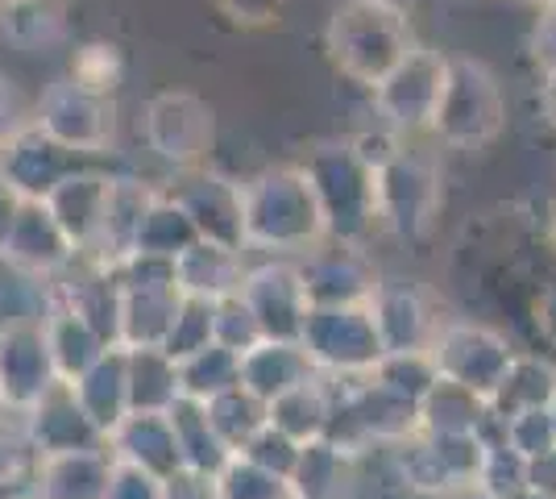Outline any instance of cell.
I'll list each match as a JSON object with an SVG mask.
<instances>
[{"label": "cell", "instance_id": "18", "mask_svg": "<svg viewBox=\"0 0 556 499\" xmlns=\"http://www.w3.org/2000/svg\"><path fill=\"white\" fill-rule=\"evenodd\" d=\"M0 259L9 262L13 271L29 275V279L54 284L79 254L71 250V241L63 238V229L54 225V216L42 204H22V216H17L13 234L4 241Z\"/></svg>", "mask_w": 556, "mask_h": 499}, {"label": "cell", "instance_id": "40", "mask_svg": "<svg viewBox=\"0 0 556 499\" xmlns=\"http://www.w3.org/2000/svg\"><path fill=\"white\" fill-rule=\"evenodd\" d=\"M216 496L220 499H295L287 478L270 475V471H262L254 462L237 458V453L225 462V471L216 475Z\"/></svg>", "mask_w": 556, "mask_h": 499}, {"label": "cell", "instance_id": "61", "mask_svg": "<svg viewBox=\"0 0 556 499\" xmlns=\"http://www.w3.org/2000/svg\"><path fill=\"white\" fill-rule=\"evenodd\" d=\"M17 499H38V496H29V487H25V491H22V496H17Z\"/></svg>", "mask_w": 556, "mask_h": 499}, {"label": "cell", "instance_id": "16", "mask_svg": "<svg viewBox=\"0 0 556 499\" xmlns=\"http://www.w3.org/2000/svg\"><path fill=\"white\" fill-rule=\"evenodd\" d=\"M79 166H84L79 154L50 142L42 129L29 125L25 134H17L0 150V184L9 191H17L25 204H42L50 191L59 188L67 175H75Z\"/></svg>", "mask_w": 556, "mask_h": 499}, {"label": "cell", "instance_id": "50", "mask_svg": "<svg viewBox=\"0 0 556 499\" xmlns=\"http://www.w3.org/2000/svg\"><path fill=\"white\" fill-rule=\"evenodd\" d=\"M532 59L544 75L556 72V0L553 4H540L532 25Z\"/></svg>", "mask_w": 556, "mask_h": 499}, {"label": "cell", "instance_id": "51", "mask_svg": "<svg viewBox=\"0 0 556 499\" xmlns=\"http://www.w3.org/2000/svg\"><path fill=\"white\" fill-rule=\"evenodd\" d=\"M163 499H220V496H216V478L212 475L179 466L175 475L163 478Z\"/></svg>", "mask_w": 556, "mask_h": 499}, {"label": "cell", "instance_id": "11", "mask_svg": "<svg viewBox=\"0 0 556 499\" xmlns=\"http://www.w3.org/2000/svg\"><path fill=\"white\" fill-rule=\"evenodd\" d=\"M163 196L184 209L200 241L245 254V213H241V184L237 179L208 171V166H191V171H179L170 179V188Z\"/></svg>", "mask_w": 556, "mask_h": 499}, {"label": "cell", "instance_id": "45", "mask_svg": "<svg viewBox=\"0 0 556 499\" xmlns=\"http://www.w3.org/2000/svg\"><path fill=\"white\" fill-rule=\"evenodd\" d=\"M237 458H245V462H254V466H262V471H270V475H278V478H291L295 458H300V446H295L291 437H282L278 428L266 425Z\"/></svg>", "mask_w": 556, "mask_h": 499}, {"label": "cell", "instance_id": "3", "mask_svg": "<svg viewBox=\"0 0 556 499\" xmlns=\"http://www.w3.org/2000/svg\"><path fill=\"white\" fill-rule=\"evenodd\" d=\"M307 184L316 191L325 241L362 246L378 225V200H374V171L357 163L349 142H325L300 163Z\"/></svg>", "mask_w": 556, "mask_h": 499}, {"label": "cell", "instance_id": "39", "mask_svg": "<svg viewBox=\"0 0 556 499\" xmlns=\"http://www.w3.org/2000/svg\"><path fill=\"white\" fill-rule=\"evenodd\" d=\"M370 379L419 408V400L432 391V383L441 379V375H437L428 350H412V354H382L374 362Z\"/></svg>", "mask_w": 556, "mask_h": 499}, {"label": "cell", "instance_id": "42", "mask_svg": "<svg viewBox=\"0 0 556 499\" xmlns=\"http://www.w3.org/2000/svg\"><path fill=\"white\" fill-rule=\"evenodd\" d=\"M121 50L113 42H88L71 54V79L96 96H113L121 84Z\"/></svg>", "mask_w": 556, "mask_h": 499}, {"label": "cell", "instance_id": "53", "mask_svg": "<svg viewBox=\"0 0 556 499\" xmlns=\"http://www.w3.org/2000/svg\"><path fill=\"white\" fill-rule=\"evenodd\" d=\"M22 196L17 191H9L4 184H0V250H4V241H9V234H13V225H17V216H22Z\"/></svg>", "mask_w": 556, "mask_h": 499}, {"label": "cell", "instance_id": "52", "mask_svg": "<svg viewBox=\"0 0 556 499\" xmlns=\"http://www.w3.org/2000/svg\"><path fill=\"white\" fill-rule=\"evenodd\" d=\"M523 487L556 499V450L540 453V458H528V466H523Z\"/></svg>", "mask_w": 556, "mask_h": 499}, {"label": "cell", "instance_id": "46", "mask_svg": "<svg viewBox=\"0 0 556 499\" xmlns=\"http://www.w3.org/2000/svg\"><path fill=\"white\" fill-rule=\"evenodd\" d=\"M104 499H163V478H154L150 471L129 466V462H116L113 458Z\"/></svg>", "mask_w": 556, "mask_h": 499}, {"label": "cell", "instance_id": "10", "mask_svg": "<svg viewBox=\"0 0 556 499\" xmlns=\"http://www.w3.org/2000/svg\"><path fill=\"white\" fill-rule=\"evenodd\" d=\"M141 134L146 146L163 159V163L191 171L204 163L216 138V117L204 96L187 92V88H170V92L150 96L146 117H141Z\"/></svg>", "mask_w": 556, "mask_h": 499}, {"label": "cell", "instance_id": "43", "mask_svg": "<svg viewBox=\"0 0 556 499\" xmlns=\"http://www.w3.org/2000/svg\"><path fill=\"white\" fill-rule=\"evenodd\" d=\"M212 341L232 350L237 358L245 354V350H254L257 341H262V329H257L254 312L245 309L241 296H225V300L212 304Z\"/></svg>", "mask_w": 556, "mask_h": 499}, {"label": "cell", "instance_id": "14", "mask_svg": "<svg viewBox=\"0 0 556 499\" xmlns=\"http://www.w3.org/2000/svg\"><path fill=\"white\" fill-rule=\"evenodd\" d=\"M59 387L42 325H17L0 333V412L25 416L47 391Z\"/></svg>", "mask_w": 556, "mask_h": 499}, {"label": "cell", "instance_id": "24", "mask_svg": "<svg viewBox=\"0 0 556 499\" xmlns=\"http://www.w3.org/2000/svg\"><path fill=\"white\" fill-rule=\"evenodd\" d=\"M241 279H245V259L237 250L212 246V241H195L175 259V287H179V296H191V300L216 304L225 296H237Z\"/></svg>", "mask_w": 556, "mask_h": 499}, {"label": "cell", "instance_id": "6", "mask_svg": "<svg viewBox=\"0 0 556 499\" xmlns=\"http://www.w3.org/2000/svg\"><path fill=\"white\" fill-rule=\"evenodd\" d=\"M34 129H42L50 142H59L79 159L104 154L116 134V104L113 96H96L88 88H79L71 75H63V79L47 84V92L38 96Z\"/></svg>", "mask_w": 556, "mask_h": 499}, {"label": "cell", "instance_id": "25", "mask_svg": "<svg viewBox=\"0 0 556 499\" xmlns=\"http://www.w3.org/2000/svg\"><path fill=\"white\" fill-rule=\"evenodd\" d=\"M312 375H316V366L307 362L300 341H257L254 350L241 354V387L257 396L262 404L287 396L291 387L307 383Z\"/></svg>", "mask_w": 556, "mask_h": 499}, {"label": "cell", "instance_id": "44", "mask_svg": "<svg viewBox=\"0 0 556 499\" xmlns=\"http://www.w3.org/2000/svg\"><path fill=\"white\" fill-rule=\"evenodd\" d=\"M503 441H507V450H515L519 458H540V453L556 450V428H553L548 408H532V412L510 416Z\"/></svg>", "mask_w": 556, "mask_h": 499}, {"label": "cell", "instance_id": "26", "mask_svg": "<svg viewBox=\"0 0 556 499\" xmlns=\"http://www.w3.org/2000/svg\"><path fill=\"white\" fill-rule=\"evenodd\" d=\"M42 337H47V350H50V362H54L59 383H75L88 366H96L109 350H116V346H109L88 321H79L75 312L63 309V304H54V300H50L47 316H42Z\"/></svg>", "mask_w": 556, "mask_h": 499}, {"label": "cell", "instance_id": "38", "mask_svg": "<svg viewBox=\"0 0 556 499\" xmlns=\"http://www.w3.org/2000/svg\"><path fill=\"white\" fill-rule=\"evenodd\" d=\"M50 309V284L29 279L0 259V333L17 325H42Z\"/></svg>", "mask_w": 556, "mask_h": 499}, {"label": "cell", "instance_id": "47", "mask_svg": "<svg viewBox=\"0 0 556 499\" xmlns=\"http://www.w3.org/2000/svg\"><path fill=\"white\" fill-rule=\"evenodd\" d=\"M349 150L357 154V163L366 166V171L378 175V171H382V166L391 163L394 154L403 150V138L391 134L387 125H378V129H362V134H353V138H349Z\"/></svg>", "mask_w": 556, "mask_h": 499}, {"label": "cell", "instance_id": "19", "mask_svg": "<svg viewBox=\"0 0 556 499\" xmlns=\"http://www.w3.org/2000/svg\"><path fill=\"white\" fill-rule=\"evenodd\" d=\"M109 179L113 175H100L79 166L75 175H67L59 188L42 200V209L54 216V225L63 229V238L71 241V250L79 259H88L100 234V216H104V196H109Z\"/></svg>", "mask_w": 556, "mask_h": 499}, {"label": "cell", "instance_id": "56", "mask_svg": "<svg viewBox=\"0 0 556 499\" xmlns=\"http://www.w3.org/2000/svg\"><path fill=\"white\" fill-rule=\"evenodd\" d=\"M540 325H544V333L556 341V284H548L544 300H540Z\"/></svg>", "mask_w": 556, "mask_h": 499}, {"label": "cell", "instance_id": "59", "mask_svg": "<svg viewBox=\"0 0 556 499\" xmlns=\"http://www.w3.org/2000/svg\"><path fill=\"white\" fill-rule=\"evenodd\" d=\"M507 499H548V496H540V491H528V487H519L515 496H507Z\"/></svg>", "mask_w": 556, "mask_h": 499}, {"label": "cell", "instance_id": "34", "mask_svg": "<svg viewBox=\"0 0 556 499\" xmlns=\"http://www.w3.org/2000/svg\"><path fill=\"white\" fill-rule=\"evenodd\" d=\"M232 387H241V358L216 346L212 341L208 350L191 354L179 362V396L184 400H195V404H208L216 396H225Z\"/></svg>", "mask_w": 556, "mask_h": 499}, {"label": "cell", "instance_id": "54", "mask_svg": "<svg viewBox=\"0 0 556 499\" xmlns=\"http://www.w3.org/2000/svg\"><path fill=\"white\" fill-rule=\"evenodd\" d=\"M540 117L556 129V72L544 75V84H540Z\"/></svg>", "mask_w": 556, "mask_h": 499}, {"label": "cell", "instance_id": "1", "mask_svg": "<svg viewBox=\"0 0 556 499\" xmlns=\"http://www.w3.org/2000/svg\"><path fill=\"white\" fill-rule=\"evenodd\" d=\"M245 250H266L275 259L307 254L325 241V221L316 191L300 166H266L241 184Z\"/></svg>", "mask_w": 556, "mask_h": 499}, {"label": "cell", "instance_id": "60", "mask_svg": "<svg viewBox=\"0 0 556 499\" xmlns=\"http://www.w3.org/2000/svg\"><path fill=\"white\" fill-rule=\"evenodd\" d=\"M548 416H553V428H556V396H553V404H548Z\"/></svg>", "mask_w": 556, "mask_h": 499}, {"label": "cell", "instance_id": "58", "mask_svg": "<svg viewBox=\"0 0 556 499\" xmlns=\"http://www.w3.org/2000/svg\"><path fill=\"white\" fill-rule=\"evenodd\" d=\"M374 4H387L394 13H407V17H412V9H416L419 0H374Z\"/></svg>", "mask_w": 556, "mask_h": 499}, {"label": "cell", "instance_id": "29", "mask_svg": "<svg viewBox=\"0 0 556 499\" xmlns=\"http://www.w3.org/2000/svg\"><path fill=\"white\" fill-rule=\"evenodd\" d=\"M556 396V362L540 354H515L510 366L503 371V379L494 387V396L486 400V408L498 421H510L519 412L532 408H548Z\"/></svg>", "mask_w": 556, "mask_h": 499}, {"label": "cell", "instance_id": "31", "mask_svg": "<svg viewBox=\"0 0 556 499\" xmlns=\"http://www.w3.org/2000/svg\"><path fill=\"white\" fill-rule=\"evenodd\" d=\"M291 496L295 499H349L353 491V458L341 453L337 446L320 441H307L300 446L295 458V471H291Z\"/></svg>", "mask_w": 556, "mask_h": 499}, {"label": "cell", "instance_id": "2", "mask_svg": "<svg viewBox=\"0 0 556 499\" xmlns=\"http://www.w3.org/2000/svg\"><path fill=\"white\" fill-rule=\"evenodd\" d=\"M412 47H416L412 17L374 0H345L328 22V54L337 72L370 92L407 59Z\"/></svg>", "mask_w": 556, "mask_h": 499}, {"label": "cell", "instance_id": "28", "mask_svg": "<svg viewBox=\"0 0 556 499\" xmlns=\"http://www.w3.org/2000/svg\"><path fill=\"white\" fill-rule=\"evenodd\" d=\"M332 416V383L325 375H312L307 383L291 387L287 396H278L266 404V425L278 428L282 437H291L295 446L320 441Z\"/></svg>", "mask_w": 556, "mask_h": 499}, {"label": "cell", "instance_id": "8", "mask_svg": "<svg viewBox=\"0 0 556 499\" xmlns=\"http://www.w3.org/2000/svg\"><path fill=\"white\" fill-rule=\"evenodd\" d=\"M432 366L444 383H457L465 391H473L478 400H490L494 387L510 366V341L490 325H473V321H448L437 329L432 346Z\"/></svg>", "mask_w": 556, "mask_h": 499}, {"label": "cell", "instance_id": "21", "mask_svg": "<svg viewBox=\"0 0 556 499\" xmlns=\"http://www.w3.org/2000/svg\"><path fill=\"white\" fill-rule=\"evenodd\" d=\"M121 284V279H116ZM179 287H134L121 284V312H116V346L121 350H163L166 333L179 312Z\"/></svg>", "mask_w": 556, "mask_h": 499}, {"label": "cell", "instance_id": "7", "mask_svg": "<svg viewBox=\"0 0 556 499\" xmlns=\"http://www.w3.org/2000/svg\"><path fill=\"white\" fill-rule=\"evenodd\" d=\"M374 200H378V225H387L394 238H419L441 213V171L428 154L399 150L374 175Z\"/></svg>", "mask_w": 556, "mask_h": 499}, {"label": "cell", "instance_id": "9", "mask_svg": "<svg viewBox=\"0 0 556 499\" xmlns=\"http://www.w3.org/2000/svg\"><path fill=\"white\" fill-rule=\"evenodd\" d=\"M444 75H448V54L416 42L407 50V59L374 88V109H378L382 125L399 138L428 129L437 104H441Z\"/></svg>", "mask_w": 556, "mask_h": 499}, {"label": "cell", "instance_id": "35", "mask_svg": "<svg viewBox=\"0 0 556 499\" xmlns=\"http://www.w3.org/2000/svg\"><path fill=\"white\" fill-rule=\"evenodd\" d=\"M195 241L200 238H195V229H191V221L184 216V209H179L175 200H166L163 191H159V196H154V204H150L146 216H141L134 254H150V259L175 262L187 246H195Z\"/></svg>", "mask_w": 556, "mask_h": 499}, {"label": "cell", "instance_id": "15", "mask_svg": "<svg viewBox=\"0 0 556 499\" xmlns=\"http://www.w3.org/2000/svg\"><path fill=\"white\" fill-rule=\"evenodd\" d=\"M366 309H370V321L378 329V341H382V354L428 350L437 329H441V321L432 316L428 296L416 284H407V279H378Z\"/></svg>", "mask_w": 556, "mask_h": 499}, {"label": "cell", "instance_id": "12", "mask_svg": "<svg viewBox=\"0 0 556 499\" xmlns=\"http://www.w3.org/2000/svg\"><path fill=\"white\" fill-rule=\"evenodd\" d=\"M237 296L245 300V309L254 312L262 341H300L312 304H307V291H303L300 266L291 259L245 266V279H241Z\"/></svg>", "mask_w": 556, "mask_h": 499}, {"label": "cell", "instance_id": "55", "mask_svg": "<svg viewBox=\"0 0 556 499\" xmlns=\"http://www.w3.org/2000/svg\"><path fill=\"white\" fill-rule=\"evenodd\" d=\"M437 499H498L490 487H482L478 478H469V483H457V487H448L444 496H437Z\"/></svg>", "mask_w": 556, "mask_h": 499}, {"label": "cell", "instance_id": "37", "mask_svg": "<svg viewBox=\"0 0 556 499\" xmlns=\"http://www.w3.org/2000/svg\"><path fill=\"white\" fill-rule=\"evenodd\" d=\"M204 412H208L212 433L220 437V446L229 453H241L266 428V404L257 396H250L245 387H232L225 396L208 400Z\"/></svg>", "mask_w": 556, "mask_h": 499}, {"label": "cell", "instance_id": "36", "mask_svg": "<svg viewBox=\"0 0 556 499\" xmlns=\"http://www.w3.org/2000/svg\"><path fill=\"white\" fill-rule=\"evenodd\" d=\"M419 433H478V421L486 412V400L465 391L457 383L437 379L432 391L419 400Z\"/></svg>", "mask_w": 556, "mask_h": 499}, {"label": "cell", "instance_id": "22", "mask_svg": "<svg viewBox=\"0 0 556 499\" xmlns=\"http://www.w3.org/2000/svg\"><path fill=\"white\" fill-rule=\"evenodd\" d=\"M104 450L113 453L116 462L141 466L154 478L175 475L179 462V446H175V428L166 421V412H129L121 425L109 433Z\"/></svg>", "mask_w": 556, "mask_h": 499}, {"label": "cell", "instance_id": "49", "mask_svg": "<svg viewBox=\"0 0 556 499\" xmlns=\"http://www.w3.org/2000/svg\"><path fill=\"white\" fill-rule=\"evenodd\" d=\"M220 13L241 29H266L287 17V4L291 0H216Z\"/></svg>", "mask_w": 556, "mask_h": 499}, {"label": "cell", "instance_id": "33", "mask_svg": "<svg viewBox=\"0 0 556 499\" xmlns=\"http://www.w3.org/2000/svg\"><path fill=\"white\" fill-rule=\"evenodd\" d=\"M129 412H166L179 400V362L163 350H125Z\"/></svg>", "mask_w": 556, "mask_h": 499}, {"label": "cell", "instance_id": "4", "mask_svg": "<svg viewBox=\"0 0 556 499\" xmlns=\"http://www.w3.org/2000/svg\"><path fill=\"white\" fill-rule=\"evenodd\" d=\"M507 125V96L498 75L478 59H448L441 104L432 113V134L448 150H486Z\"/></svg>", "mask_w": 556, "mask_h": 499}, {"label": "cell", "instance_id": "48", "mask_svg": "<svg viewBox=\"0 0 556 499\" xmlns=\"http://www.w3.org/2000/svg\"><path fill=\"white\" fill-rule=\"evenodd\" d=\"M29 125H34V104L25 100L13 79L0 75V150L13 142L17 134H25Z\"/></svg>", "mask_w": 556, "mask_h": 499}, {"label": "cell", "instance_id": "27", "mask_svg": "<svg viewBox=\"0 0 556 499\" xmlns=\"http://www.w3.org/2000/svg\"><path fill=\"white\" fill-rule=\"evenodd\" d=\"M67 387H71V396H75V404L88 412V421L104 433V441H109V433L129 416V383H125V350H121V346L109 350L96 366H88V371L75 383H67Z\"/></svg>", "mask_w": 556, "mask_h": 499}, {"label": "cell", "instance_id": "30", "mask_svg": "<svg viewBox=\"0 0 556 499\" xmlns=\"http://www.w3.org/2000/svg\"><path fill=\"white\" fill-rule=\"evenodd\" d=\"M0 38L22 54H42L67 38L63 0H0Z\"/></svg>", "mask_w": 556, "mask_h": 499}, {"label": "cell", "instance_id": "20", "mask_svg": "<svg viewBox=\"0 0 556 499\" xmlns=\"http://www.w3.org/2000/svg\"><path fill=\"white\" fill-rule=\"evenodd\" d=\"M159 188H150L146 179H129V175H113L109 179V196H104V216H100V234L88 262H100L113 271L116 262H125L134 254V241H138L141 216L154 204Z\"/></svg>", "mask_w": 556, "mask_h": 499}, {"label": "cell", "instance_id": "62", "mask_svg": "<svg viewBox=\"0 0 556 499\" xmlns=\"http://www.w3.org/2000/svg\"><path fill=\"white\" fill-rule=\"evenodd\" d=\"M532 4H553V0H532Z\"/></svg>", "mask_w": 556, "mask_h": 499}, {"label": "cell", "instance_id": "17", "mask_svg": "<svg viewBox=\"0 0 556 499\" xmlns=\"http://www.w3.org/2000/svg\"><path fill=\"white\" fill-rule=\"evenodd\" d=\"M25 446L34 458H59V453H92L104 450V433L88 421V412L75 404L67 383L47 391L38 404L22 416Z\"/></svg>", "mask_w": 556, "mask_h": 499}, {"label": "cell", "instance_id": "57", "mask_svg": "<svg viewBox=\"0 0 556 499\" xmlns=\"http://www.w3.org/2000/svg\"><path fill=\"white\" fill-rule=\"evenodd\" d=\"M29 487V478H13V483H0V499H17Z\"/></svg>", "mask_w": 556, "mask_h": 499}, {"label": "cell", "instance_id": "23", "mask_svg": "<svg viewBox=\"0 0 556 499\" xmlns=\"http://www.w3.org/2000/svg\"><path fill=\"white\" fill-rule=\"evenodd\" d=\"M113 453H59V458H34L29 466V496L38 499H104Z\"/></svg>", "mask_w": 556, "mask_h": 499}, {"label": "cell", "instance_id": "5", "mask_svg": "<svg viewBox=\"0 0 556 499\" xmlns=\"http://www.w3.org/2000/svg\"><path fill=\"white\" fill-rule=\"evenodd\" d=\"M300 346L316 375L325 379H357L370 375L374 362L382 358V341L370 321L366 304H345V309H312L303 321Z\"/></svg>", "mask_w": 556, "mask_h": 499}, {"label": "cell", "instance_id": "32", "mask_svg": "<svg viewBox=\"0 0 556 499\" xmlns=\"http://www.w3.org/2000/svg\"><path fill=\"white\" fill-rule=\"evenodd\" d=\"M166 421L175 428V446H179V462H184L187 471H200V475H220L225 471V462H229L232 453L220 446V437L212 433L208 425V412L204 404H195V400H175V404L166 408Z\"/></svg>", "mask_w": 556, "mask_h": 499}, {"label": "cell", "instance_id": "13", "mask_svg": "<svg viewBox=\"0 0 556 499\" xmlns=\"http://www.w3.org/2000/svg\"><path fill=\"white\" fill-rule=\"evenodd\" d=\"M300 279L312 309H345V304H366L378 287V266L362 246H341V241H320L307 250L300 262Z\"/></svg>", "mask_w": 556, "mask_h": 499}, {"label": "cell", "instance_id": "41", "mask_svg": "<svg viewBox=\"0 0 556 499\" xmlns=\"http://www.w3.org/2000/svg\"><path fill=\"white\" fill-rule=\"evenodd\" d=\"M212 346V304L208 300H191L184 296L179 300V312H175V325L166 333L163 341V354L175 358V362H184V358L200 354V350H208Z\"/></svg>", "mask_w": 556, "mask_h": 499}]
</instances>
